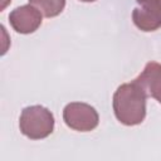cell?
Listing matches in <instances>:
<instances>
[{"instance_id":"cell-1","label":"cell","mask_w":161,"mask_h":161,"mask_svg":"<svg viewBox=\"0 0 161 161\" xmlns=\"http://www.w3.org/2000/svg\"><path fill=\"white\" fill-rule=\"evenodd\" d=\"M146 99L147 93L137 79L121 84L112 101L116 118L125 126L142 123L146 117Z\"/></svg>"},{"instance_id":"cell-2","label":"cell","mask_w":161,"mask_h":161,"mask_svg":"<svg viewBox=\"0 0 161 161\" xmlns=\"http://www.w3.org/2000/svg\"><path fill=\"white\" fill-rule=\"evenodd\" d=\"M19 128L30 140L45 138L54 130V116L47 107L40 104L25 107L20 113Z\"/></svg>"},{"instance_id":"cell-3","label":"cell","mask_w":161,"mask_h":161,"mask_svg":"<svg viewBox=\"0 0 161 161\" xmlns=\"http://www.w3.org/2000/svg\"><path fill=\"white\" fill-rule=\"evenodd\" d=\"M64 123L79 132H89L99 123V116L94 107L84 102H70L63 109Z\"/></svg>"},{"instance_id":"cell-4","label":"cell","mask_w":161,"mask_h":161,"mask_svg":"<svg viewBox=\"0 0 161 161\" xmlns=\"http://www.w3.org/2000/svg\"><path fill=\"white\" fill-rule=\"evenodd\" d=\"M132 11L133 24L142 31H155L161 28V0H136Z\"/></svg>"},{"instance_id":"cell-5","label":"cell","mask_w":161,"mask_h":161,"mask_svg":"<svg viewBox=\"0 0 161 161\" xmlns=\"http://www.w3.org/2000/svg\"><path fill=\"white\" fill-rule=\"evenodd\" d=\"M9 23L16 33L31 34L42 25V13L31 4L23 5L9 14Z\"/></svg>"},{"instance_id":"cell-6","label":"cell","mask_w":161,"mask_h":161,"mask_svg":"<svg viewBox=\"0 0 161 161\" xmlns=\"http://www.w3.org/2000/svg\"><path fill=\"white\" fill-rule=\"evenodd\" d=\"M136 79L142 84L147 96L155 98L161 104V64L148 62Z\"/></svg>"},{"instance_id":"cell-7","label":"cell","mask_w":161,"mask_h":161,"mask_svg":"<svg viewBox=\"0 0 161 161\" xmlns=\"http://www.w3.org/2000/svg\"><path fill=\"white\" fill-rule=\"evenodd\" d=\"M29 4L38 8L45 18L58 16L65 8V0H29Z\"/></svg>"},{"instance_id":"cell-8","label":"cell","mask_w":161,"mask_h":161,"mask_svg":"<svg viewBox=\"0 0 161 161\" xmlns=\"http://www.w3.org/2000/svg\"><path fill=\"white\" fill-rule=\"evenodd\" d=\"M79 1H83V3H93L96 0H79Z\"/></svg>"}]
</instances>
